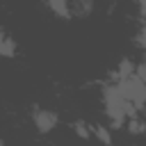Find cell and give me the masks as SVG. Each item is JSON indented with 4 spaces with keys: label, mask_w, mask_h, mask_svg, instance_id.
<instances>
[{
    "label": "cell",
    "mask_w": 146,
    "mask_h": 146,
    "mask_svg": "<svg viewBox=\"0 0 146 146\" xmlns=\"http://www.w3.org/2000/svg\"><path fill=\"white\" fill-rule=\"evenodd\" d=\"M103 105H105V114H107L116 125H121V123L125 121V116H130V114L135 112V105L121 94V89H119L116 82L103 87Z\"/></svg>",
    "instance_id": "1"
},
{
    "label": "cell",
    "mask_w": 146,
    "mask_h": 146,
    "mask_svg": "<svg viewBox=\"0 0 146 146\" xmlns=\"http://www.w3.org/2000/svg\"><path fill=\"white\" fill-rule=\"evenodd\" d=\"M116 84H119V89H121V94L135 105V107H141V105H146V82L135 73V75H130V78H123V80H116Z\"/></svg>",
    "instance_id": "2"
},
{
    "label": "cell",
    "mask_w": 146,
    "mask_h": 146,
    "mask_svg": "<svg viewBox=\"0 0 146 146\" xmlns=\"http://www.w3.org/2000/svg\"><path fill=\"white\" fill-rule=\"evenodd\" d=\"M32 121H34V125H36L39 132H50L57 125V114L50 112V110H36L34 116H32Z\"/></svg>",
    "instance_id": "3"
},
{
    "label": "cell",
    "mask_w": 146,
    "mask_h": 146,
    "mask_svg": "<svg viewBox=\"0 0 146 146\" xmlns=\"http://www.w3.org/2000/svg\"><path fill=\"white\" fill-rule=\"evenodd\" d=\"M46 2H48V7H50L52 14H57L62 18L71 16V0H46Z\"/></svg>",
    "instance_id": "4"
},
{
    "label": "cell",
    "mask_w": 146,
    "mask_h": 146,
    "mask_svg": "<svg viewBox=\"0 0 146 146\" xmlns=\"http://www.w3.org/2000/svg\"><path fill=\"white\" fill-rule=\"evenodd\" d=\"M16 50H18L16 41H14L7 32H2V36H0V55H2V57H14Z\"/></svg>",
    "instance_id": "5"
},
{
    "label": "cell",
    "mask_w": 146,
    "mask_h": 146,
    "mask_svg": "<svg viewBox=\"0 0 146 146\" xmlns=\"http://www.w3.org/2000/svg\"><path fill=\"white\" fill-rule=\"evenodd\" d=\"M137 73V66L130 62V59H121L119 68H116V80H123V78H130Z\"/></svg>",
    "instance_id": "6"
},
{
    "label": "cell",
    "mask_w": 146,
    "mask_h": 146,
    "mask_svg": "<svg viewBox=\"0 0 146 146\" xmlns=\"http://www.w3.org/2000/svg\"><path fill=\"white\" fill-rule=\"evenodd\" d=\"M91 132L96 135L98 141H103V144H107V146L112 144V132H110V128H105V125H94Z\"/></svg>",
    "instance_id": "7"
},
{
    "label": "cell",
    "mask_w": 146,
    "mask_h": 146,
    "mask_svg": "<svg viewBox=\"0 0 146 146\" xmlns=\"http://www.w3.org/2000/svg\"><path fill=\"white\" fill-rule=\"evenodd\" d=\"M71 128H73V132H75L78 137H82V139H89V137H91V130H87V123H84V121L71 123Z\"/></svg>",
    "instance_id": "8"
},
{
    "label": "cell",
    "mask_w": 146,
    "mask_h": 146,
    "mask_svg": "<svg viewBox=\"0 0 146 146\" xmlns=\"http://www.w3.org/2000/svg\"><path fill=\"white\" fill-rule=\"evenodd\" d=\"M144 130H146V125H144V123H139V121H128V132L139 135V132H144Z\"/></svg>",
    "instance_id": "9"
},
{
    "label": "cell",
    "mask_w": 146,
    "mask_h": 146,
    "mask_svg": "<svg viewBox=\"0 0 146 146\" xmlns=\"http://www.w3.org/2000/svg\"><path fill=\"white\" fill-rule=\"evenodd\" d=\"M137 46L146 50V25H144V27L139 30V34H137Z\"/></svg>",
    "instance_id": "10"
},
{
    "label": "cell",
    "mask_w": 146,
    "mask_h": 146,
    "mask_svg": "<svg viewBox=\"0 0 146 146\" xmlns=\"http://www.w3.org/2000/svg\"><path fill=\"white\" fill-rule=\"evenodd\" d=\"M137 75H139V78L146 82V62H141V64L137 66Z\"/></svg>",
    "instance_id": "11"
},
{
    "label": "cell",
    "mask_w": 146,
    "mask_h": 146,
    "mask_svg": "<svg viewBox=\"0 0 146 146\" xmlns=\"http://www.w3.org/2000/svg\"><path fill=\"white\" fill-rule=\"evenodd\" d=\"M137 5H139V14L146 18V0H137Z\"/></svg>",
    "instance_id": "12"
}]
</instances>
